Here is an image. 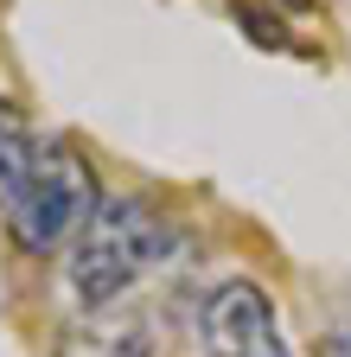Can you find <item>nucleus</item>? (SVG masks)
Wrapping results in <instances>:
<instances>
[{
    "mask_svg": "<svg viewBox=\"0 0 351 357\" xmlns=\"http://www.w3.org/2000/svg\"><path fill=\"white\" fill-rule=\"evenodd\" d=\"M166 255H172V223L147 198H103L70 249V287L83 306H115Z\"/></svg>",
    "mask_w": 351,
    "mask_h": 357,
    "instance_id": "nucleus-1",
    "label": "nucleus"
},
{
    "mask_svg": "<svg viewBox=\"0 0 351 357\" xmlns=\"http://www.w3.org/2000/svg\"><path fill=\"white\" fill-rule=\"evenodd\" d=\"M96 204H103V185H96L90 160H83V147H70V141H38L26 185L7 204V223H13V236L26 249L45 255V249H64L70 236H83V223L96 217Z\"/></svg>",
    "mask_w": 351,
    "mask_h": 357,
    "instance_id": "nucleus-2",
    "label": "nucleus"
},
{
    "mask_svg": "<svg viewBox=\"0 0 351 357\" xmlns=\"http://www.w3.org/2000/svg\"><path fill=\"white\" fill-rule=\"evenodd\" d=\"M198 344L204 357H287L275 300L255 281H217L198 306Z\"/></svg>",
    "mask_w": 351,
    "mask_h": 357,
    "instance_id": "nucleus-3",
    "label": "nucleus"
},
{
    "mask_svg": "<svg viewBox=\"0 0 351 357\" xmlns=\"http://www.w3.org/2000/svg\"><path fill=\"white\" fill-rule=\"evenodd\" d=\"M32 153H38V141H32L26 115H20L7 96H0V211H7V204L20 198L26 172H32Z\"/></svg>",
    "mask_w": 351,
    "mask_h": 357,
    "instance_id": "nucleus-5",
    "label": "nucleus"
},
{
    "mask_svg": "<svg viewBox=\"0 0 351 357\" xmlns=\"http://www.w3.org/2000/svg\"><path fill=\"white\" fill-rule=\"evenodd\" d=\"M338 357H351V326H345V332H338Z\"/></svg>",
    "mask_w": 351,
    "mask_h": 357,
    "instance_id": "nucleus-6",
    "label": "nucleus"
},
{
    "mask_svg": "<svg viewBox=\"0 0 351 357\" xmlns=\"http://www.w3.org/2000/svg\"><path fill=\"white\" fill-rule=\"evenodd\" d=\"M58 357H154V338H147V319L141 312H90L58 332Z\"/></svg>",
    "mask_w": 351,
    "mask_h": 357,
    "instance_id": "nucleus-4",
    "label": "nucleus"
}]
</instances>
